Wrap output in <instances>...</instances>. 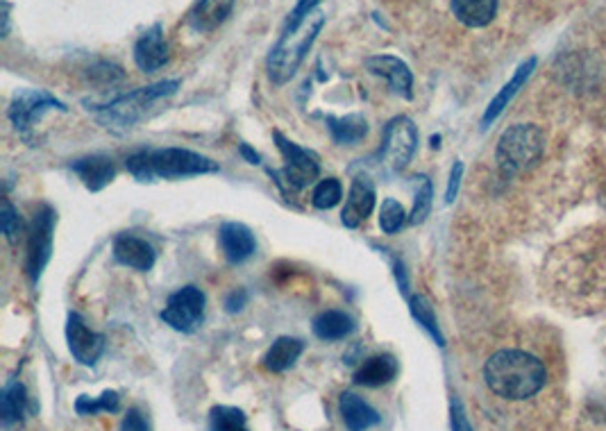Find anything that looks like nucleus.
Returning a JSON list of instances; mask_svg holds the SVG:
<instances>
[{
	"instance_id": "1",
	"label": "nucleus",
	"mask_w": 606,
	"mask_h": 431,
	"mask_svg": "<svg viewBox=\"0 0 606 431\" xmlns=\"http://www.w3.org/2000/svg\"><path fill=\"white\" fill-rule=\"evenodd\" d=\"M484 379L491 393L504 400H527L545 386L547 370L534 354L500 350L486 361Z\"/></svg>"
},
{
	"instance_id": "2",
	"label": "nucleus",
	"mask_w": 606,
	"mask_h": 431,
	"mask_svg": "<svg viewBox=\"0 0 606 431\" xmlns=\"http://www.w3.org/2000/svg\"><path fill=\"white\" fill-rule=\"evenodd\" d=\"M128 171L141 182L173 180V177H193L216 173L218 164L187 148L141 150L128 157Z\"/></svg>"
},
{
	"instance_id": "3",
	"label": "nucleus",
	"mask_w": 606,
	"mask_h": 431,
	"mask_svg": "<svg viewBox=\"0 0 606 431\" xmlns=\"http://www.w3.org/2000/svg\"><path fill=\"white\" fill-rule=\"evenodd\" d=\"M180 89V80H164L150 87L134 89L130 94H123L114 98L112 103L100 105V107H89L94 112L96 121L103 125L105 130L114 134H125L132 130L143 116H146L155 103L164 98H171L175 91Z\"/></svg>"
},
{
	"instance_id": "4",
	"label": "nucleus",
	"mask_w": 606,
	"mask_h": 431,
	"mask_svg": "<svg viewBox=\"0 0 606 431\" xmlns=\"http://www.w3.org/2000/svg\"><path fill=\"white\" fill-rule=\"evenodd\" d=\"M325 25V14L323 12H314L309 19L298 25L296 30H284L280 41H277L275 48L268 55V78H271L275 84H286L289 82L296 71L300 69L302 59L307 57L309 48L314 46V41L318 37V32L323 30Z\"/></svg>"
},
{
	"instance_id": "5",
	"label": "nucleus",
	"mask_w": 606,
	"mask_h": 431,
	"mask_svg": "<svg viewBox=\"0 0 606 431\" xmlns=\"http://www.w3.org/2000/svg\"><path fill=\"white\" fill-rule=\"evenodd\" d=\"M541 155H543L541 130H538L536 125L520 123L513 125V128L502 134L498 141L495 159H498L500 171L511 177L529 171V168L541 159Z\"/></svg>"
},
{
	"instance_id": "6",
	"label": "nucleus",
	"mask_w": 606,
	"mask_h": 431,
	"mask_svg": "<svg viewBox=\"0 0 606 431\" xmlns=\"http://www.w3.org/2000/svg\"><path fill=\"white\" fill-rule=\"evenodd\" d=\"M273 139L277 141V148H280L286 162L282 171L277 173L282 180L277 182L286 184V189L293 193L307 189L309 184H314L318 180V173H321V166H318V157L314 152L300 148L298 143L286 139L282 132H273Z\"/></svg>"
},
{
	"instance_id": "7",
	"label": "nucleus",
	"mask_w": 606,
	"mask_h": 431,
	"mask_svg": "<svg viewBox=\"0 0 606 431\" xmlns=\"http://www.w3.org/2000/svg\"><path fill=\"white\" fill-rule=\"evenodd\" d=\"M418 148V130L411 118L395 116L384 128V141L380 155L384 164L393 171H404Z\"/></svg>"
},
{
	"instance_id": "8",
	"label": "nucleus",
	"mask_w": 606,
	"mask_h": 431,
	"mask_svg": "<svg viewBox=\"0 0 606 431\" xmlns=\"http://www.w3.org/2000/svg\"><path fill=\"white\" fill-rule=\"evenodd\" d=\"M53 230H55V211L48 205L41 207L35 218H32L30 234H28V268L30 282L37 284L41 273H44L46 264L50 261V252H53Z\"/></svg>"
},
{
	"instance_id": "9",
	"label": "nucleus",
	"mask_w": 606,
	"mask_h": 431,
	"mask_svg": "<svg viewBox=\"0 0 606 431\" xmlns=\"http://www.w3.org/2000/svg\"><path fill=\"white\" fill-rule=\"evenodd\" d=\"M202 316H205V293L198 286H184V289L175 291L162 311L164 323L184 334L196 332Z\"/></svg>"
},
{
	"instance_id": "10",
	"label": "nucleus",
	"mask_w": 606,
	"mask_h": 431,
	"mask_svg": "<svg viewBox=\"0 0 606 431\" xmlns=\"http://www.w3.org/2000/svg\"><path fill=\"white\" fill-rule=\"evenodd\" d=\"M48 109H60V112H66V107L55 96H50L48 91L23 89L14 96L7 116H10L16 132L28 134L32 130V125H35Z\"/></svg>"
},
{
	"instance_id": "11",
	"label": "nucleus",
	"mask_w": 606,
	"mask_h": 431,
	"mask_svg": "<svg viewBox=\"0 0 606 431\" xmlns=\"http://www.w3.org/2000/svg\"><path fill=\"white\" fill-rule=\"evenodd\" d=\"M66 341H69V350L73 359L82 363V366H96L98 359L105 352V336L91 329L80 314H69V323H66Z\"/></svg>"
},
{
	"instance_id": "12",
	"label": "nucleus",
	"mask_w": 606,
	"mask_h": 431,
	"mask_svg": "<svg viewBox=\"0 0 606 431\" xmlns=\"http://www.w3.org/2000/svg\"><path fill=\"white\" fill-rule=\"evenodd\" d=\"M375 209V187L368 177H355L352 187L345 200V207L341 211V223L348 230H357V227L373 214Z\"/></svg>"
},
{
	"instance_id": "13",
	"label": "nucleus",
	"mask_w": 606,
	"mask_h": 431,
	"mask_svg": "<svg viewBox=\"0 0 606 431\" xmlns=\"http://www.w3.org/2000/svg\"><path fill=\"white\" fill-rule=\"evenodd\" d=\"M366 69L373 75H380L386 82L391 84V89L395 94H400L402 98H411L414 96V75H411L409 66L402 62L400 57L393 55H375L366 59Z\"/></svg>"
},
{
	"instance_id": "14",
	"label": "nucleus",
	"mask_w": 606,
	"mask_h": 431,
	"mask_svg": "<svg viewBox=\"0 0 606 431\" xmlns=\"http://www.w3.org/2000/svg\"><path fill=\"white\" fill-rule=\"evenodd\" d=\"M134 62L143 73H155L168 62V46L164 41L162 25L155 23L153 28L139 37L137 44H134Z\"/></svg>"
},
{
	"instance_id": "15",
	"label": "nucleus",
	"mask_w": 606,
	"mask_h": 431,
	"mask_svg": "<svg viewBox=\"0 0 606 431\" xmlns=\"http://www.w3.org/2000/svg\"><path fill=\"white\" fill-rule=\"evenodd\" d=\"M114 257L119 264L141 270V273H146L155 266L157 261V252L153 245L148 241L139 239V236L132 234H119L114 239Z\"/></svg>"
},
{
	"instance_id": "16",
	"label": "nucleus",
	"mask_w": 606,
	"mask_h": 431,
	"mask_svg": "<svg viewBox=\"0 0 606 431\" xmlns=\"http://www.w3.org/2000/svg\"><path fill=\"white\" fill-rule=\"evenodd\" d=\"M218 239H221V248L225 252L227 261L232 264H241L248 257H252L257 243H255V234L250 232V227L243 223H225L218 232Z\"/></svg>"
},
{
	"instance_id": "17",
	"label": "nucleus",
	"mask_w": 606,
	"mask_h": 431,
	"mask_svg": "<svg viewBox=\"0 0 606 431\" xmlns=\"http://www.w3.org/2000/svg\"><path fill=\"white\" fill-rule=\"evenodd\" d=\"M73 173L80 177L84 187L89 191H103L109 182L116 177V166L109 157L103 155H94V157H84L78 159V162L71 164Z\"/></svg>"
},
{
	"instance_id": "18",
	"label": "nucleus",
	"mask_w": 606,
	"mask_h": 431,
	"mask_svg": "<svg viewBox=\"0 0 606 431\" xmlns=\"http://www.w3.org/2000/svg\"><path fill=\"white\" fill-rule=\"evenodd\" d=\"M339 409L345 427L350 431H368L370 427H377L382 422V416L370 404L355 393H343L339 400Z\"/></svg>"
},
{
	"instance_id": "19",
	"label": "nucleus",
	"mask_w": 606,
	"mask_h": 431,
	"mask_svg": "<svg viewBox=\"0 0 606 431\" xmlns=\"http://www.w3.org/2000/svg\"><path fill=\"white\" fill-rule=\"evenodd\" d=\"M398 361L391 354H377L361 363L359 370L355 373V384L368 386V388H380L384 384L393 382L398 377Z\"/></svg>"
},
{
	"instance_id": "20",
	"label": "nucleus",
	"mask_w": 606,
	"mask_h": 431,
	"mask_svg": "<svg viewBox=\"0 0 606 431\" xmlns=\"http://www.w3.org/2000/svg\"><path fill=\"white\" fill-rule=\"evenodd\" d=\"M534 66H536V57H532V59H527V62H523L518 66V71L513 73V78L504 84L502 87V91L498 96L493 98V103L488 105V109H486V114H484V118H482V123H484V128H488V125H491L495 118H498L502 112H504V107H507L511 100H513V96L518 94L520 91V87H523V84L527 82V78L529 75H532V71H534Z\"/></svg>"
},
{
	"instance_id": "21",
	"label": "nucleus",
	"mask_w": 606,
	"mask_h": 431,
	"mask_svg": "<svg viewBox=\"0 0 606 431\" xmlns=\"http://www.w3.org/2000/svg\"><path fill=\"white\" fill-rule=\"evenodd\" d=\"M237 0H200L196 10L191 12L189 23L196 32H212L225 23Z\"/></svg>"
},
{
	"instance_id": "22",
	"label": "nucleus",
	"mask_w": 606,
	"mask_h": 431,
	"mask_svg": "<svg viewBox=\"0 0 606 431\" xmlns=\"http://www.w3.org/2000/svg\"><path fill=\"white\" fill-rule=\"evenodd\" d=\"M302 352H305V343L291 336H280L271 348H268L264 366L271 370V373H286V370L296 366Z\"/></svg>"
},
{
	"instance_id": "23",
	"label": "nucleus",
	"mask_w": 606,
	"mask_h": 431,
	"mask_svg": "<svg viewBox=\"0 0 606 431\" xmlns=\"http://www.w3.org/2000/svg\"><path fill=\"white\" fill-rule=\"evenodd\" d=\"M355 318L345 311H323L314 318V334L321 338V341H343L348 338L352 332H355Z\"/></svg>"
},
{
	"instance_id": "24",
	"label": "nucleus",
	"mask_w": 606,
	"mask_h": 431,
	"mask_svg": "<svg viewBox=\"0 0 606 431\" xmlns=\"http://www.w3.org/2000/svg\"><path fill=\"white\" fill-rule=\"evenodd\" d=\"M452 12L468 28H484L498 14V0H452Z\"/></svg>"
},
{
	"instance_id": "25",
	"label": "nucleus",
	"mask_w": 606,
	"mask_h": 431,
	"mask_svg": "<svg viewBox=\"0 0 606 431\" xmlns=\"http://www.w3.org/2000/svg\"><path fill=\"white\" fill-rule=\"evenodd\" d=\"M25 411H28V391H25V386L19 379H12V382H7V386L3 388V397H0L3 425L12 427L16 422H21L25 418Z\"/></svg>"
},
{
	"instance_id": "26",
	"label": "nucleus",
	"mask_w": 606,
	"mask_h": 431,
	"mask_svg": "<svg viewBox=\"0 0 606 431\" xmlns=\"http://www.w3.org/2000/svg\"><path fill=\"white\" fill-rule=\"evenodd\" d=\"M327 130H330L332 139L339 143V146H355L361 139L368 134V123L364 116L359 114H350V116H341L327 118Z\"/></svg>"
},
{
	"instance_id": "27",
	"label": "nucleus",
	"mask_w": 606,
	"mask_h": 431,
	"mask_svg": "<svg viewBox=\"0 0 606 431\" xmlns=\"http://www.w3.org/2000/svg\"><path fill=\"white\" fill-rule=\"evenodd\" d=\"M409 311L411 316H414L416 323L425 329V332L434 338L436 345H441V348H445V338L441 334V327H439V320H436V314L432 309V304H429L427 298H423V295H411L409 298Z\"/></svg>"
},
{
	"instance_id": "28",
	"label": "nucleus",
	"mask_w": 606,
	"mask_h": 431,
	"mask_svg": "<svg viewBox=\"0 0 606 431\" xmlns=\"http://www.w3.org/2000/svg\"><path fill=\"white\" fill-rule=\"evenodd\" d=\"M209 431H250L248 416L237 407L218 404V407L209 411Z\"/></svg>"
},
{
	"instance_id": "29",
	"label": "nucleus",
	"mask_w": 606,
	"mask_h": 431,
	"mask_svg": "<svg viewBox=\"0 0 606 431\" xmlns=\"http://www.w3.org/2000/svg\"><path fill=\"white\" fill-rule=\"evenodd\" d=\"M119 407H121V395L116 391H105L100 397L80 395L78 400H75V411H78V416H96L100 411L116 413Z\"/></svg>"
},
{
	"instance_id": "30",
	"label": "nucleus",
	"mask_w": 606,
	"mask_h": 431,
	"mask_svg": "<svg viewBox=\"0 0 606 431\" xmlns=\"http://www.w3.org/2000/svg\"><path fill=\"white\" fill-rule=\"evenodd\" d=\"M416 182H418V191L414 196V209H411V214H409L411 225L425 223V218L429 216V209H432V198H434L432 182H429L425 175L416 177Z\"/></svg>"
},
{
	"instance_id": "31",
	"label": "nucleus",
	"mask_w": 606,
	"mask_h": 431,
	"mask_svg": "<svg viewBox=\"0 0 606 431\" xmlns=\"http://www.w3.org/2000/svg\"><path fill=\"white\" fill-rule=\"evenodd\" d=\"M343 198V187L336 177H327L318 187L314 189V196H311V202H314L316 209H332L341 202Z\"/></svg>"
},
{
	"instance_id": "32",
	"label": "nucleus",
	"mask_w": 606,
	"mask_h": 431,
	"mask_svg": "<svg viewBox=\"0 0 606 431\" xmlns=\"http://www.w3.org/2000/svg\"><path fill=\"white\" fill-rule=\"evenodd\" d=\"M407 211H404V207L400 205L398 200H384L382 202V209H380V227L384 234H395L402 230V225L407 223Z\"/></svg>"
},
{
	"instance_id": "33",
	"label": "nucleus",
	"mask_w": 606,
	"mask_h": 431,
	"mask_svg": "<svg viewBox=\"0 0 606 431\" xmlns=\"http://www.w3.org/2000/svg\"><path fill=\"white\" fill-rule=\"evenodd\" d=\"M323 0H298L296 7H293L289 19L284 23V30H296L298 25L305 23L311 14L316 12V7L321 5Z\"/></svg>"
},
{
	"instance_id": "34",
	"label": "nucleus",
	"mask_w": 606,
	"mask_h": 431,
	"mask_svg": "<svg viewBox=\"0 0 606 431\" xmlns=\"http://www.w3.org/2000/svg\"><path fill=\"white\" fill-rule=\"evenodd\" d=\"M0 223H3L5 239L14 243L16 236H19V232H21V218H19V211L12 207L10 200H3V214H0Z\"/></svg>"
},
{
	"instance_id": "35",
	"label": "nucleus",
	"mask_w": 606,
	"mask_h": 431,
	"mask_svg": "<svg viewBox=\"0 0 606 431\" xmlns=\"http://www.w3.org/2000/svg\"><path fill=\"white\" fill-rule=\"evenodd\" d=\"M450 425H452V431H473V427H470V422H468L464 404H461L459 397H452V402H450Z\"/></svg>"
},
{
	"instance_id": "36",
	"label": "nucleus",
	"mask_w": 606,
	"mask_h": 431,
	"mask_svg": "<svg viewBox=\"0 0 606 431\" xmlns=\"http://www.w3.org/2000/svg\"><path fill=\"white\" fill-rule=\"evenodd\" d=\"M121 431H150V427L146 416H143L139 409H128L121 422Z\"/></svg>"
},
{
	"instance_id": "37",
	"label": "nucleus",
	"mask_w": 606,
	"mask_h": 431,
	"mask_svg": "<svg viewBox=\"0 0 606 431\" xmlns=\"http://www.w3.org/2000/svg\"><path fill=\"white\" fill-rule=\"evenodd\" d=\"M461 175H464V164L457 162V164L452 166V171H450V182H448V191H445V202H448V205H452L454 198H457L459 184H461Z\"/></svg>"
},
{
	"instance_id": "38",
	"label": "nucleus",
	"mask_w": 606,
	"mask_h": 431,
	"mask_svg": "<svg viewBox=\"0 0 606 431\" xmlns=\"http://www.w3.org/2000/svg\"><path fill=\"white\" fill-rule=\"evenodd\" d=\"M246 302H248V293L243 291V289H237V291H232L230 295H227L225 309L230 311V314H237V311H241L243 307H246Z\"/></svg>"
},
{
	"instance_id": "39",
	"label": "nucleus",
	"mask_w": 606,
	"mask_h": 431,
	"mask_svg": "<svg viewBox=\"0 0 606 431\" xmlns=\"http://www.w3.org/2000/svg\"><path fill=\"white\" fill-rule=\"evenodd\" d=\"M239 150H241V155L246 157L250 164H259V162H262V157H259V152H255L250 146H246V143H243V146H241Z\"/></svg>"
}]
</instances>
